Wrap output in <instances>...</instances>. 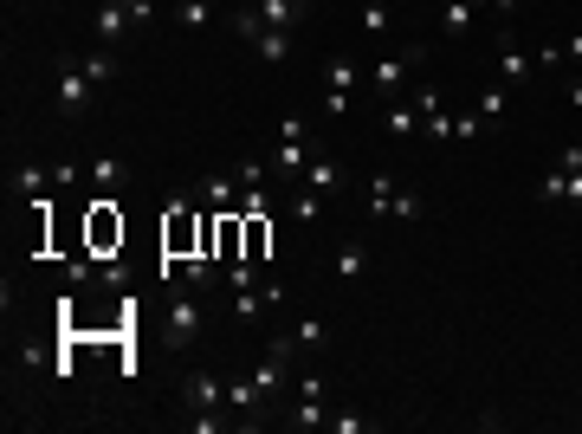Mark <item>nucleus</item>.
I'll return each instance as SVG.
<instances>
[{
	"mask_svg": "<svg viewBox=\"0 0 582 434\" xmlns=\"http://www.w3.org/2000/svg\"><path fill=\"white\" fill-rule=\"evenodd\" d=\"M253 7H259V20L279 26V33H291V26L304 20V0H253Z\"/></svg>",
	"mask_w": 582,
	"mask_h": 434,
	"instance_id": "20",
	"label": "nucleus"
},
{
	"mask_svg": "<svg viewBox=\"0 0 582 434\" xmlns=\"http://www.w3.org/2000/svg\"><path fill=\"white\" fill-rule=\"evenodd\" d=\"M563 104H576V111H582V72L570 78V85H563Z\"/></svg>",
	"mask_w": 582,
	"mask_h": 434,
	"instance_id": "37",
	"label": "nucleus"
},
{
	"mask_svg": "<svg viewBox=\"0 0 582 434\" xmlns=\"http://www.w3.org/2000/svg\"><path fill=\"white\" fill-rule=\"evenodd\" d=\"M414 65H421V46H395V52H382L376 72H369V91H376L382 104H401V98H408Z\"/></svg>",
	"mask_w": 582,
	"mask_h": 434,
	"instance_id": "2",
	"label": "nucleus"
},
{
	"mask_svg": "<svg viewBox=\"0 0 582 434\" xmlns=\"http://www.w3.org/2000/svg\"><path fill=\"white\" fill-rule=\"evenodd\" d=\"M182 402H188V415H220V409H227V383H220L214 370H201V363H194L188 383H182Z\"/></svg>",
	"mask_w": 582,
	"mask_h": 434,
	"instance_id": "8",
	"label": "nucleus"
},
{
	"mask_svg": "<svg viewBox=\"0 0 582 434\" xmlns=\"http://www.w3.org/2000/svg\"><path fill=\"white\" fill-rule=\"evenodd\" d=\"M233 33H240V39H259V33H266V20H259L253 0H240V7H233Z\"/></svg>",
	"mask_w": 582,
	"mask_h": 434,
	"instance_id": "26",
	"label": "nucleus"
},
{
	"mask_svg": "<svg viewBox=\"0 0 582 434\" xmlns=\"http://www.w3.org/2000/svg\"><path fill=\"white\" fill-rule=\"evenodd\" d=\"M330 273H337L343 286H356V279L369 273V247H363V240H343V247H337V260H330Z\"/></svg>",
	"mask_w": 582,
	"mask_h": 434,
	"instance_id": "15",
	"label": "nucleus"
},
{
	"mask_svg": "<svg viewBox=\"0 0 582 434\" xmlns=\"http://www.w3.org/2000/svg\"><path fill=\"white\" fill-rule=\"evenodd\" d=\"M324 201H330V195H317V188L304 182L298 195H291V221H317V214H324Z\"/></svg>",
	"mask_w": 582,
	"mask_h": 434,
	"instance_id": "25",
	"label": "nucleus"
},
{
	"mask_svg": "<svg viewBox=\"0 0 582 434\" xmlns=\"http://www.w3.org/2000/svg\"><path fill=\"white\" fill-rule=\"evenodd\" d=\"M479 7H485V0H479Z\"/></svg>",
	"mask_w": 582,
	"mask_h": 434,
	"instance_id": "38",
	"label": "nucleus"
},
{
	"mask_svg": "<svg viewBox=\"0 0 582 434\" xmlns=\"http://www.w3.org/2000/svg\"><path fill=\"white\" fill-rule=\"evenodd\" d=\"M240 214H272V201H266V182H259V188H240Z\"/></svg>",
	"mask_w": 582,
	"mask_h": 434,
	"instance_id": "31",
	"label": "nucleus"
},
{
	"mask_svg": "<svg viewBox=\"0 0 582 434\" xmlns=\"http://www.w3.org/2000/svg\"><path fill=\"white\" fill-rule=\"evenodd\" d=\"M557 169H582V143H570V149H557Z\"/></svg>",
	"mask_w": 582,
	"mask_h": 434,
	"instance_id": "36",
	"label": "nucleus"
},
{
	"mask_svg": "<svg viewBox=\"0 0 582 434\" xmlns=\"http://www.w3.org/2000/svg\"><path fill=\"white\" fill-rule=\"evenodd\" d=\"M317 156H324V149H311V143H285V137H279V149H272V169H279V175H304Z\"/></svg>",
	"mask_w": 582,
	"mask_h": 434,
	"instance_id": "16",
	"label": "nucleus"
},
{
	"mask_svg": "<svg viewBox=\"0 0 582 434\" xmlns=\"http://www.w3.org/2000/svg\"><path fill=\"white\" fill-rule=\"evenodd\" d=\"M91 182H97V195H110V188L130 182V169H123L117 156H97V162H91Z\"/></svg>",
	"mask_w": 582,
	"mask_h": 434,
	"instance_id": "24",
	"label": "nucleus"
},
{
	"mask_svg": "<svg viewBox=\"0 0 582 434\" xmlns=\"http://www.w3.org/2000/svg\"><path fill=\"white\" fill-rule=\"evenodd\" d=\"M207 20H214V0H175V26L182 33H201Z\"/></svg>",
	"mask_w": 582,
	"mask_h": 434,
	"instance_id": "22",
	"label": "nucleus"
},
{
	"mask_svg": "<svg viewBox=\"0 0 582 434\" xmlns=\"http://www.w3.org/2000/svg\"><path fill=\"white\" fill-rule=\"evenodd\" d=\"M130 26H136V20H130V13H123V7H117V0H104V7H97V46H104V52H110V46H117V39H123V33H130Z\"/></svg>",
	"mask_w": 582,
	"mask_h": 434,
	"instance_id": "17",
	"label": "nucleus"
},
{
	"mask_svg": "<svg viewBox=\"0 0 582 434\" xmlns=\"http://www.w3.org/2000/svg\"><path fill=\"white\" fill-rule=\"evenodd\" d=\"M498 85H531V59H524V46L511 33H498Z\"/></svg>",
	"mask_w": 582,
	"mask_h": 434,
	"instance_id": "12",
	"label": "nucleus"
},
{
	"mask_svg": "<svg viewBox=\"0 0 582 434\" xmlns=\"http://www.w3.org/2000/svg\"><path fill=\"white\" fill-rule=\"evenodd\" d=\"M117 7H123V13H130V20H136V26H149V20H156V0H117Z\"/></svg>",
	"mask_w": 582,
	"mask_h": 434,
	"instance_id": "33",
	"label": "nucleus"
},
{
	"mask_svg": "<svg viewBox=\"0 0 582 434\" xmlns=\"http://www.w3.org/2000/svg\"><path fill=\"white\" fill-rule=\"evenodd\" d=\"M324 337H330L324 318H304V324H298V344H304V350H324Z\"/></svg>",
	"mask_w": 582,
	"mask_h": 434,
	"instance_id": "32",
	"label": "nucleus"
},
{
	"mask_svg": "<svg viewBox=\"0 0 582 434\" xmlns=\"http://www.w3.org/2000/svg\"><path fill=\"white\" fill-rule=\"evenodd\" d=\"M188 253H201V227H194V201H169V214H162V260H188Z\"/></svg>",
	"mask_w": 582,
	"mask_h": 434,
	"instance_id": "4",
	"label": "nucleus"
},
{
	"mask_svg": "<svg viewBox=\"0 0 582 434\" xmlns=\"http://www.w3.org/2000/svg\"><path fill=\"white\" fill-rule=\"evenodd\" d=\"M285 305V286L279 279H259V286H246V292H233V318H266V311H279Z\"/></svg>",
	"mask_w": 582,
	"mask_h": 434,
	"instance_id": "11",
	"label": "nucleus"
},
{
	"mask_svg": "<svg viewBox=\"0 0 582 434\" xmlns=\"http://www.w3.org/2000/svg\"><path fill=\"white\" fill-rule=\"evenodd\" d=\"M434 7H440V33H447V39H466V33H473L479 0H434Z\"/></svg>",
	"mask_w": 582,
	"mask_h": 434,
	"instance_id": "13",
	"label": "nucleus"
},
{
	"mask_svg": "<svg viewBox=\"0 0 582 434\" xmlns=\"http://www.w3.org/2000/svg\"><path fill=\"white\" fill-rule=\"evenodd\" d=\"M557 52H563V65H576V72H582V33H570V39H557Z\"/></svg>",
	"mask_w": 582,
	"mask_h": 434,
	"instance_id": "35",
	"label": "nucleus"
},
{
	"mask_svg": "<svg viewBox=\"0 0 582 434\" xmlns=\"http://www.w3.org/2000/svg\"><path fill=\"white\" fill-rule=\"evenodd\" d=\"M330 422V415H324V376H304V383H298V402H291V415H285V428H298V434H317V428H324Z\"/></svg>",
	"mask_w": 582,
	"mask_h": 434,
	"instance_id": "7",
	"label": "nucleus"
},
{
	"mask_svg": "<svg viewBox=\"0 0 582 434\" xmlns=\"http://www.w3.org/2000/svg\"><path fill=\"white\" fill-rule=\"evenodd\" d=\"M233 182H240V188H259V182H266V162H253V156L233 162Z\"/></svg>",
	"mask_w": 582,
	"mask_h": 434,
	"instance_id": "30",
	"label": "nucleus"
},
{
	"mask_svg": "<svg viewBox=\"0 0 582 434\" xmlns=\"http://www.w3.org/2000/svg\"><path fill=\"white\" fill-rule=\"evenodd\" d=\"M369 214H376V221H421L427 201L414 195V188H401V182H388V175H376V188H369Z\"/></svg>",
	"mask_w": 582,
	"mask_h": 434,
	"instance_id": "5",
	"label": "nucleus"
},
{
	"mask_svg": "<svg viewBox=\"0 0 582 434\" xmlns=\"http://www.w3.org/2000/svg\"><path fill=\"white\" fill-rule=\"evenodd\" d=\"M304 182H311L317 195H337V188H343V169H337V162H330V156H317L311 169H304Z\"/></svg>",
	"mask_w": 582,
	"mask_h": 434,
	"instance_id": "23",
	"label": "nucleus"
},
{
	"mask_svg": "<svg viewBox=\"0 0 582 434\" xmlns=\"http://www.w3.org/2000/svg\"><path fill=\"white\" fill-rule=\"evenodd\" d=\"M356 59H330V72H324V117H350V104H356Z\"/></svg>",
	"mask_w": 582,
	"mask_h": 434,
	"instance_id": "9",
	"label": "nucleus"
},
{
	"mask_svg": "<svg viewBox=\"0 0 582 434\" xmlns=\"http://www.w3.org/2000/svg\"><path fill=\"white\" fill-rule=\"evenodd\" d=\"M227 409L233 415H259V409H266V389H259L253 376H233V383H227Z\"/></svg>",
	"mask_w": 582,
	"mask_h": 434,
	"instance_id": "18",
	"label": "nucleus"
},
{
	"mask_svg": "<svg viewBox=\"0 0 582 434\" xmlns=\"http://www.w3.org/2000/svg\"><path fill=\"white\" fill-rule=\"evenodd\" d=\"M544 201H576L582 208V169H550L544 175Z\"/></svg>",
	"mask_w": 582,
	"mask_h": 434,
	"instance_id": "19",
	"label": "nucleus"
},
{
	"mask_svg": "<svg viewBox=\"0 0 582 434\" xmlns=\"http://www.w3.org/2000/svg\"><path fill=\"white\" fill-rule=\"evenodd\" d=\"M388 26H395V13H388L382 0H369V7H363V33H376V39H382Z\"/></svg>",
	"mask_w": 582,
	"mask_h": 434,
	"instance_id": "28",
	"label": "nucleus"
},
{
	"mask_svg": "<svg viewBox=\"0 0 582 434\" xmlns=\"http://www.w3.org/2000/svg\"><path fill=\"white\" fill-rule=\"evenodd\" d=\"M330 434H369V415H356V409H343V415H330L324 422Z\"/></svg>",
	"mask_w": 582,
	"mask_h": 434,
	"instance_id": "29",
	"label": "nucleus"
},
{
	"mask_svg": "<svg viewBox=\"0 0 582 434\" xmlns=\"http://www.w3.org/2000/svg\"><path fill=\"white\" fill-rule=\"evenodd\" d=\"M201 324H207V311H201V292H175L169 298V344L175 350H194V344H201Z\"/></svg>",
	"mask_w": 582,
	"mask_h": 434,
	"instance_id": "6",
	"label": "nucleus"
},
{
	"mask_svg": "<svg viewBox=\"0 0 582 434\" xmlns=\"http://www.w3.org/2000/svg\"><path fill=\"white\" fill-rule=\"evenodd\" d=\"M253 52H259L266 65H285V59H291V33H279V26H266V33L253 39Z\"/></svg>",
	"mask_w": 582,
	"mask_h": 434,
	"instance_id": "21",
	"label": "nucleus"
},
{
	"mask_svg": "<svg viewBox=\"0 0 582 434\" xmlns=\"http://www.w3.org/2000/svg\"><path fill=\"white\" fill-rule=\"evenodd\" d=\"M505 104H511V91H505V85H492V91L479 98V124H498V117H505Z\"/></svg>",
	"mask_w": 582,
	"mask_h": 434,
	"instance_id": "27",
	"label": "nucleus"
},
{
	"mask_svg": "<svg viewBox=\"0 0 582 434\" xmlns=\"http://www.w3.org/2000/svg\"><path fill=\"white\" fill-rule=\"evenodd\" d=\"M279 137H285V143H311V124H304V117H285Z\"/></svg>",
	"mask_w": 582,
	"mask_h": 434,
	"instance_id": "34",
	"label": "nucleus"
},
{
	"mask_svg": "<svg viewBox=\"0 0 582 434\" xmlns=\"http://www.w3.org/2000/svg\"><path fill=\"white\" fill-rule=\"evenodd\" d=\"M382 130H388V137H395V143H408L414 130H427V124H421V104H414V98L388 104V111H382Z\"/></svg>",
	"mask_w": 582,
	"mask_h": 434,
	"instance_id": "14",
	"label": "nucleus"
},
{
	"mask_svg": "<svg viewBox=\"0 0 582 434\" xmlns=\"http://www.w3.org/2000/svg\"><path fill=\"white\" fill-rule=\"evenodd\" d=\"M78 182V162H26V169H13V195L20 201H39V195H59V188Z\"/></svg>",
	"mask_w": 582,
	"mask_h": 434,
	"instance_id": "3",
	"label": "nucleus"
},
{
	"mask_svg": "<svg viewBox=\"0 0 582 434\" xmlns=\"http://www.w3.org/2000/svg\"><path fill=\"white\" fill-rule=\"evenodd\" d=\"M110 78H117V59H110L104 46L85 52V59H65V65H59V111H65V117H85L91 98L110 85Z\"/></svg>",
	"mask_w": 582,
	"mask_h": 434,
	"instance_id": "1",
	"label": "nucleus"
},
{
	"mask_svg": "<svg viewBox=\"0 0 582 434\" xmlns=\"http://www.w3.org/2000/svg\"><path fill=\"white\" fill-rule=\"evenodd\" d=\"M194 201H201L207 214H240V182H233V169L227 175H201V182H194Z\"/></svg>",
	"mask_w": 582,
	"mask_h": 434,
	"instance_id": "10",
	"label": "nucleus"
}]
</instances>
